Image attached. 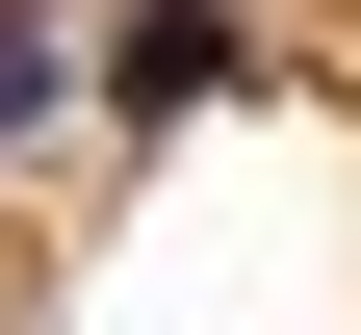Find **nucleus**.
<instances>
[{
	"mask_svg": "<svg viewBox=\"0 0 361 335\" xmlns=\"http://www.w3.org/2000/svg\"><path fill=\"white\" fill-rule=\"evenodd\" d=\"M233 78H258V26H233V0H129L78 104H104V129H180V104H233Z\"/></svg>",
	"mask_w": 361,
	"mask_h": 335,
	"instance_id": "nucleus-1",
	"label": "nucleus"
},
{
	"mask_svg": "<svg viewBox=\"0 0 361 335\" xmlns=\"http://www.w3.org/2000/svg\"><path fill=\"white\" fill-rule=\"evenodd\" d=\"M52 104H78V52H52V0H0V155H26Z\"/></svg>",
	"mask_w": 361,
	"mask_h": 335,
	"instance_id": "nucleus-2",
	"label": "nucleus"
}]
</instances>
